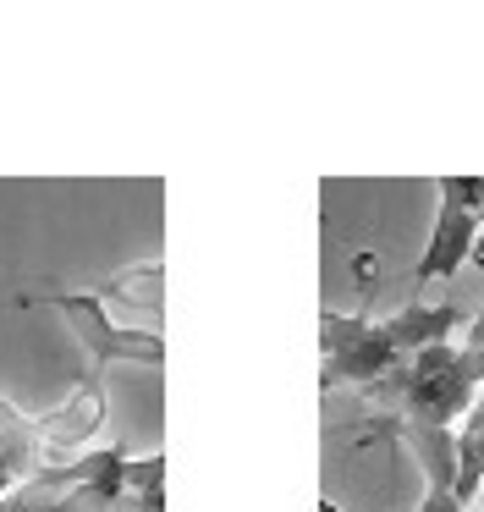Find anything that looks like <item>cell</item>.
<instances>
[{
    "mask_svg": "<svg viewBox=\"0 0 484 512\" xmlns=\"http://www.w3.org/2000/svg\"><path fill=\"white\" fill-rule=\"evenodd\" d=\"M484 391V369L473 347H424V353L402 358V369L369 386V397L380 402V419L363 424L374 435H402V430H451L468 419L473 397Z\"/></svg>",
    "mask_w": 484,
    "mask_h": 512,
    "instance_id": "6da1fadb",
    "label": "cell"
},
{
    "mask_svg": "<svg viewBox=\"0 0 484 512\" xmlns=\"http://www.w3.org/2000/svg\"><path fill=\"white\" fill-rule=\"evenodd\" d=\"M319 386L336 391V386H380L391 369H402V353L391 347L380 320L369 314H336L325 309L319 314Z\"/></svg>",
    "mask_w": 484,
    "mask_h": 512,
    "instance_id": "7a4b0ae2",
    "label": "cell"
},
{
    "mask_svg": "<svg viewBox=\"0 0 484 512\" xmlns=\"http://www.w3.org/2000/svg\"><path fill=\"white\" fill-rule=\"evenodd\" d=\"M17 303H44V309H61V320L77 331L83 353L94 358L88 369H105V364H165V342L154 331H138V325H116L105 314V303L94 292H39V298H17Z\"/></svg>",
    "mask_w": 484,
    "mask_h": 512,
    "instance_id": "3957f363",
    "label": "cell"
},
{
    "mask_svg": "<svg viewBox=\"0 0 484 512\" xmlns=\"http://www.w3.org/2000/svg\"><path fill=\"white\" fill-rule=\"evenodd\" d=\"M132 463L138 457H127L121 446H94L72 463H44L39 485H61L66 496L33 512H121V501L132 496Z\"/></svg>",
    "mask_w": 484,
    "mask_h": 512,
    "instance_id": "277c9868",
    "label": "cell"
},
{
    "mask_svg": "<svg viewBox=\"0 0 484 512\" xmlns=\"http://www.w3.org/2000/svg\"><path fill=\"white\" fill-rule=\"evenodd\" d=\"M435 193H440V210H435V226H429L424 259H418V270H413L418 287L457 276V270L468 265V254H473V237H479V215H473L468 199H462V177H440Z\"/></svg>",
    "mask_w": 484,
    "mask_h": 512,
    "instance_id": "5b68a950",
    "label": "cell"
},
{
    "mask_svg": "<svg viewBox=\"0 0 484 512\" xmlns=\"http://www.w3.org/2000/svg\"><path fill=\"white\" fill-rule=\"evenodd\" d=\"M99 424H105V369H83L77 386L50 413H33V430H39L44 452H77L83 441L99 435Z\"/></svg>",
    "mask_w": 484,
    "mask_h": 512,
    "instance_id": "8992f818",
    "label": "cell"
},
{
    "mask_svg": "<svg viewBox=\"0 0 484 512\" xmlns=\"http://www.w3.org/2000/svg\"><path fill=\"white\" fill-rule=\"evenodd\" d=\"M385 336H391V347L402 358L424 353V347H440L451 342V331H468V314L451 309V303H407V309L385 314Z\"/></svg>",
    "mask_w": 484,
    "mask_h": 512,
    "instance_id": "52a82bcc",
    "label": "cell"
},
{
    "mask_svg": "<svg viewBox=\"0 0 484 512\" xmlns=\"http://www.w3.org/2000/svg\"><path fill=\"white\" fill-rule=\"evenodd\" d=\"M39 468H44V446H39L33 419L0 397V501H6V490L39 479Z\"/></svg>",
    "mask_w": 484,
    "mask_h": 512,
    "instance_id": "ba28073f",
    "label": "cell"
},
{
    "mask_svg": "<svg viewBox=\"0 0 484 512\" xmlns=\"http://www.w3.org/2000/svg\"><path fill=\"white\" fill-rule=\"evenodd\" d=\"M160 287H165V265L149 259V265H127L121 276H110L99 287V298H121L132 309H160Z\"/></svg>",
    "mask_w": 484,
    "mask_h": 512,
    "instance_id": "9c48e42d",
    "label": "cell"
},
{
    "mask_svg": "<svg viewBox=\"0 0 484 512\" xmlns=\"http://www.w3.org/2000/svg\"><path fill=\"white\" fill-rule=\"evenodd\" d=\"M457 435H473V441H484V391L473 397V408H468V419H462Z\"/></svg>",
    "mask_w": 484,
    "mask_h": 512,
    "instance_id": "30bf717a",
    "label": "cell"
},
{
    "mask_svg": "<svg viewBox=\"0 0 484 512\" xmlns=\"http://www.w3.org/2000/svg\"><path fill=\"white\" fill-rule=\"evenodd\" d=\"M468 347H473V353H484V309L468 314Z\"/></svg>",
    "mask_w": 484,
    "mask_h": 512,
    "instance_id": "8fae6325",
    "label": "cell"
},
{
    "mask_svg": "<svg viewBox=\"0 0 484 512\" xmlns=\"http://www.w3.org/2000/svg\"><path fill=\"white\" fill-rule=\"evenodd\" d=\"M468 265H479V270H484V232L473 237V254H468Z\"/></svg>",
    "mask_w": 484,
    "mask_h": 512,
    "instance_id": "7c38bea8",
    "label": "cell"
},
{
    "mask_svg": "<svg viewBox=\"0 0 484 512\" xmlns=\"http://www.w3.org/2000/svg\"><path fill=\"white\" fill-rule=\"evenodd\" d=\"M319 512H341V507H336V501H319Z\"/></svg>",
    "mask_w": 484,
    "mask_h": 512,
    "instance_id": "4fadbf2b",
    "label": "cell"
}]
</instances>
